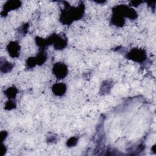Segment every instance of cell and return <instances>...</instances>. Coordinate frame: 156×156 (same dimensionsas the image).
<instances>
[{
    "instance_id": "cell-1",
    "label": "cell",
    "mask_w": 156,
    "mask_h": 156,
    "mask_svg": "<svg viewBox=\"0 0 156 156\" xmlns=\"http://www.w3.org/2000/svg\"><path fill=\"white\" fill-rule=\"evenodd\" d=\"M64 9L62 10L60 16V21L65 25L71 24L74 20H78L82 18L85 10V5L83 2L77 7L71 6L67 2H63Z\"/></svg>"
},
{
    "instance_id": "cell-2",
    "label": "cell",
    "mask_w": 156,
    "mask_h": 156,
    "mask_svg": "<svg viewBox=\"0 0 156 156\" xmlns=\"http://www.w3.org/2000/svg\"><path fill=\"white\" fill-rule=\"evenodd\" d=\"M112 12L122 18L135 20L137 18V12L132 7L124 4L118 5L113 8Z\"/></svg>"
},
{
    "instance_id": "cell-3",
    "label": "cell",
    "mask_w": 156,
    "mask_h": 156,
    "mask_svg": "<svg viewBox=\"0 0 156 156\" xmlns=\"http://www.w3.org/2000/svg\"><path fill=\"white\" fill-rule=\"evenodd\" d=\"M126 57L135 62L142 63L146 59L147 54L143 49L133 48L126 54Z\"/></svg>"
},
{
    "instance_id": "cell-4",
    "label": "cell",
    "mask_w": 156,
    "mask_h": 156,
    "mask_svg": "<svg viewBox=\"0 0 156 156\" xmlns=\"http://www.w3.org/2000/svg\"><path fill=\"white\" fill-rule=\"evenodd\" d=\"M52 73L57 79H64L68 74V68L66 65L62 62L55 63L52 68Z\"/></svg>"
},
{
    "instance_id": "cell-5",
    "label": "cell",
    "mask_w": 156,
    "mask_h": 156,
    "mask_svg": "<svg viewBox=\"0 0 156 156\" xmlns=\"http://www.w3.org/2000/svg\"><path fill=\"white\" fill-rule=\"evenodd\" d=\"M68 43L67 38L65 34H54V40H53V45L55 49L57 50H62L64 49Z\"/></svg>"
},
{
    "instance_id": "cell-6",
    "label": "cell",
    "mask_w": 156,
    "mask_h": 156,
    "mask_svg": "<svg viewBox=\"0 0 156 156\" xmlns=\"http://www.w3.org/2000/svg\"><path fill=\"white\" fill-rule=\"evenodd\" d=\"M21 2L20 1L13 0V1H7L3 6V10L1 13V15L6 16L9 11L19 8L21 6Z\"/></svg>"
},
{
    "instance_id": "cell-7",
    "label": "cell",
    "mask_w": 156,
    "mask_h": 156,
    "mask_svg": "<svg viewBox=\"0 0 156 156\" xmlns=\"http://www.w3.org/2000/svg\"><path fill=\"white\" fill-rule=\"evenodd\" d=\"M7 50L10 57L13 58L18 57L20 55V46L18 42L16 41H10L7 46Z\"/></svg>"
},
{
    "instance_id": "cell-8",
    "label": "cell",
    "mask_w": 156,
    "mask_h": 156,
    "mask_svg": "<svg viewBox=\"0 0 156 156\" xmlns=\"http://www.w3.org/2000/svg\"><path fill=\"white\" fill-rule=\"evenodd\" d=\"M53 93L56 96H62L66 90V86L63 83H57L52 87Z\"/></svg>"
},
{
    "instance_id": "cell-9",
    "label": "cell",
    "mask_w": 156,
    "mask_h": 156,
    "mask_svg": "<svg viewBox=\"0 0 156 156\" xmlns=\"http://www.w3.org/2000/svg\"><path fill=\"white\" fill-rule=\"evenodd\" d=\"M111 23L118 27H122L125 23V19L122 16L113 13L111 18Z\"/></svg>"
},
{
    "instance_id": "cell-10",
    "label": "cell",
    "mask_w": 156,
    "mask_h": 156,
    "mask_svg": "<svg viewBox=\"0 0 156 156\" xmlns=\"http://www.w3.org/2000/svg\"><path fill=\"white\" fill-rule=\"evenodd\" d=\"M13 67V65L11 63L7 62L5 60H1V72L3 73H7L12 69Z\"/></svg>"
},
{
    "instance_id": "cell-11",
    "label": "cell",
    "mask_w": 156,
    "mask_h": 156,
    "mask_svg": "<svg viewBox=\"0 0 156 156\" xmlns=\"http://www.w3.org/2000/svg\"><path fill=\"white\" fill-rule=\"evenodd\" d=\"M4 93L9 99H14L18 93V90L14 87H9L5 91Z\"/></svg>"
},
{
    "instance_id": "cell-12",
    "label": "cell",
    "mask_w": 156,
    "mask_h": 156,
    "mask_svg": "<svg viewBox=\"0 0 156 156\" xmlns=\"http://www.w3.org/2000/svg\"><path fill=\"white\" fill-rule=\"evenodd\" d=\"M16 107V103L13 99H9V101L5 104V109L10 110Z\"/></svg>"
},
{
    "instance_id": "cell-13",
    "label": "cell",
    "mask_w": 156,
    "mask_h": 156,
    "mask_svg": "<svg viewBox=\"0 0 156 156\" xmlns=\"http://www.w3.org/2000/svg\"><path fill=\"white\" fill-rule=\"evenodd\" d=\"M77 141H78V138L77 137L73 136V137H71L69 140H68L66 142V145L68 147H73L76 145V144L77 143Z\"/></svg>"
},
{
    "instance_id": "cell-14",
    "label": "cell",
    "mask_w": 156,
    "mask_h": 156,
    "mask_svg": "<svg viewBox=\"0 0 156 156\" xmlns=\"http://www.w3.org/2000/svg\"><path fill=\"white\" fill-rule=\"evenodd\" d=\"M28 27H29L28 24H23V25L21 27V28H20V32H21L23 34H26V32H27V31Z\"/></svg>"
},
{
    "instance_id": "cell-15",
    "label": "cell",
    "mask_w": 156,
    "mask_h": 156,
    "mask_svg": "<svg viewBox=\"0 0 156 156\" xmlns=\"http://www.w3.org/2000/svg\"><path fill=\"white\" fill-rule=\"evenodd\" d=\"M142 2V1H130V5H133V6H138V5H140L141 3Z\"/></svg>"
},
{
    "instance_id": "cell-16",
    "label": "cell",
    "mask_w": 156,
    "mask_h": 156,
    "mask_svg": "<svg viewBox=\"0 0 156 156\" xmlns=\"http://www.w3.org/2000/svg\"><path fill=\"white\" fill-rule=\"evenodd\" d=\"M7 135V133L5 131L2 132L1 133V141H3L4 140L5 138Z\"/></svg>"
}]
</instances>
